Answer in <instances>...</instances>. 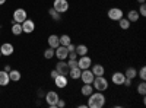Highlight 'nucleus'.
<instances>
[{"mask_svg": "<svg viewBox=\"0 0 146 108\" xmlns=\"http://www.w3.org/2000/svg\"><path fill=\"white\" fill-rule=\"evenodd\" d=\"M88 108H102L105 105V97L104 93L96 91V92H92L89 97H88Z\"/></svg>", "mask_w": 146, "mask_h": 108, "instance_id": "nucleus-1", "label": "nucleus"}, {"mask_svg": "<svg viewBox=\"0 0 146 108\" xmlns=\"http://www.w3.org/2000/svg\"><path fill=\"white\" fill-rule=\"evenodd\" d=\"M92 86H94L95 91L104 92V91L108 89V80L104 76H95L94 80H92Z\"/></svg>", "mask_w": 146, "mask_h": 108, "instance_id": "nucleus-2", "label": "nucleus"}, {"mask_svg": "<svg viewBox=\"0 0 146 108\" xmlns=\"http://www.w3.org/2000/svg\"><path fill=\"white\" fill-rule=\"evenodd\" d=\"M58 99H60V97H58V93L56 91H50V92H47V95H45V102L48 104L50 108H56Z\"/></svg>", "mask_w": 146, "mask_h": 108, "instance_id": "nucleus-3", "label": "nucleus"}, {"mask_svg": "<svg viewBox=\"0 0 146 108\" xmlns=\"http://www.w3.org/2000/svg\"><path fill=\"white\" fill-rule=\"evenodd\" d=\"M107 16H108V19H111V21H120L121 18L124 16V13H123V10H121L120 7H111L108 10V13H107Z\"/></svg>", "mask_w": 146, "mask_h": 108, "instance_id": "nucleus-4", "label": "nucleus"}, {"mask_svg": "<svg viewBox=\"0 0 146 108\" xmlns=\"http://www.w3.org/2000/svg\"><path fill=\"white\" fill-rule=\"evenodd\" d=\"M53 9H56L58 13H64V12L69 10V2L67 0H54Z\"/></svg>", "mask_w": 146, "mask_h": 108, "instance_id": "nucleus-5", "label": "nucleus"}, {"mask_svg": "<svg viewBox=\"0 0 146 108\" xmlns=\"http://www.w3.org/2000/svg\"><path fill=\"white\" fill-rule=\"evenodd\" d=\"M91 63H92V60L88 54H85V56H80L79 60H78V66L79 69L85 70V69H91Z\"/></svg>", "mask_w": 146, "mask_h": 108, "instance_id": "nucleus-6", "label": "nucleus"}, {"mask_svg": "<svg viewBox=\"0 0 146 108\" xmlns=\"http://www.w3.org/2000/svg\"><path fill=\"white\" fill-rule=\"evenodd\" d=\"M27 18H28V13H27L25 9H21V7H19V9H16V10L13 12V21L18 22V23H22Z\"/></svg>", "mask_w": 146, "mask_h": 108, "instance_id": "nucleus-7", "label": "nucleus"}, {"mask_svg": "<svg viewBox=\"0 0 146 108\" xmlns=\"http://www.w3.org/2000/svg\"><path fill=\"white\" fill-rule=\"evenodd\" d=\"M67 54H69L67 47H64V45H58L57 48L54 50V56H56L58 60H66V58H67Z\"/></svg>", "mask_w": 146, "mask_h": 108, "instance_id": "nucleus-8", "label": "nucleus"}, {"mask_svg": "<svg viewBox=\"0 0 146 108\" xmlns=\"http://www.w3.org/2000/svg\"><path fill=\"white\" fill-rule=\"evenodd\" d=\"M22 31L25 32V34H31V32H34V29H35V23H34V21H31V19H25L22 23Z\"/></svg>", "mask_w": 146, "mask_h": 108, "instance_id": "nucleus-9", "label": "nucleus"}, {"mask_svg": "<svg viewBox=\"0 0 146 108\" xmlns=\"http://www.w3.org/2000/svg\"><path fill=\"white\" fill-rule=\"evenodd\" d=\"M56 70L58 72V75H69V64L64 60H58V63L56 64Z\"/></svg>", "mask_w": 146, "mask_h": 108, "instance_id": "nucleus-10", "label": "nucleus"}, {"mask_svg": "<svg viewBox=\"0 0 146 108\" xmlns=\"http://www.w3.org/2000/svg\"><path fill=\"white\" fill-rule=\"evenodd\" d=\"M13 51H15V48H13V45H12L10 42H5V44H2V47H0V53H2V56L9 57V56L13 54Z\"/></svg>", "mask_w": 146, "mask_h": 108, "instance_id": "nucleus-11", "label": "nucleus"}, {"mask_svg": "<svg viewBox=\"0 0 146 108\" xmlns=\"http://www.w3.org/2000/svg\"><path fill=\"white\" fill-rule=\"evenodd\" d=\"M54 83H56V86L60 88V89H63L67 86V76L66 75H57L54 78Z\"/></svg>", "mask_w": 146, "mask_h": 108, "instance_id": "nucleus-12", "label": "nucleus"}, {"mask_svg": "<svg viewBox=\"0 0 146 108\" xmlns=\"http://www.w3.org/2000/svg\"><path fill=\"white\" fill-rule=\"evenodd\" d=\"M94 73L89 70V69H85V70H82V73H80V79H82V82L83 83H92V80H94Z\"/></svg>", "mask_w": 146, "mask_h": 108, "instance_id": "nucleus-13", "label": "nucleus"}, {"mask_svg": "<svg viewBox=\"0 0 146 108\" xmlns=\"http://www.w3.org/2000/svg\"><path fill=\"white\" fill-rule=\"evenodd\" d=\"M124 79H126V76H124V73H121V72H115V73H113V76H111L113 83L114 85H118V86L123 85Z\"/></svg>", "mask_w": 146, "mask_h": 108, "instance_id": "nucleus-14", "label": "nucleus"}, {"mask_svg": "<svg viewBox=\"0 0 146 108\" xmlns=\"http://www.w3.org/2000/svg\"><path fill=\"white\" fill-rule=\"evenodd\" d=\"M60 45V40H58V35L56 34H51L50 37H48V47H51V48H57V47Z\"/></svg>", "mask_w": 146, "mask_h": 108, "instance_id": "nucleus-15", "label": "nucleus"}, {"mask_svg": "<svg viewBox=\"0 0 146 108\" xmlns=\"http://www.w3.org/2000/svg\"><path fill=\"white\" fill-rule=\"evenodd\" d=\"M94 92V86L92 83H83V86L80 88V93L83 97H89V95Z\"/></svg>", "mask_w": 146, "mask_h": 108, "instance_id": "nucleus-16", "label": "nucleus"}, {"mask_svg": "<svg viewBox=\"0 0 146 108\" xmlns=\"http://www.w3.org/2000/svg\"><path fill=\"white\" fill-rule=\"evenodd\" d=\"M9 82H10V79H9V72H6V70H0V86H6V85H9Z\"/></svg>", "mask_w": 146, "mask_h": 108, "instance_id": "nucleus-17", "label": "nucleus"}, {"mask_svg": "<svg viewBox=\"0 0 146 108\" xmlns=\"http://www.w3.org/2000/svg\"><path fill=\"white\" fill-rule=\"evenodd\" d=\"M91 72L94 73V76H104L105 69H104V66H102V64H94V66H92V69H91Z\"/></svg>", "mask_w": 146, "mask_h": 108, "instance_id": "nucleus-18", "label": "nucleus"}, {"mask_svg": "<svg viewBox=\"0 0 146 108\" xmlns=\"http://www.w3.org/2000/svg\"><path fill=\"white\" fill-rule=\"evenodd\" d=\"M80 73H82V69H79V67H73V69L69 70V76H70L73 80L80 79Z\"/></svg>", "mask_w": 146, "mask_h": 108, "instance_id": "nucleus-19", "label": "nucleus"}, {"mask_svg": "<svg viewBox=\"0 0 146 108\" xmlns=\"http://www.w3.org/2000/svg\"><path fill=\"white\" fill-rule=\"evenodd\" d=\"M9 79H10L12 82H19V80H21V72L16 70V69H10V72H9Z\"/></svg>", "mask_w": 146, "mask_h": 108, "instance_id": "nucleus-20", "label": "nucleus"}, {"mask_svg": "<svg viewBox=\"0 0 146 108\" xmlns=\"http://www.w3.org/2000/svg\"><path fill=\"white\" fill-rule=\"evenodd\" d=\"M130 22H137L139 21V18H140V15H139V12L137 10H129V13H127V16H126Z\"/></svg>", "mask_w": 146, "mask_h": 108, "instance_id": "nucleus-21", "label": "nucleus"}, {"mask_svg": "<svg viewBox=\"0 0 146 108\" xmlns=\"http://www.w3.org/2000/svg\"><path fill=\"white\" fill-rule=\"evenodd\" d=\"M75 51H76V54H78L79 57H80V56H85V54H88V47L85 45V44H79V45H76Z\"/></svg>", "mask_w": 146, "mask_h": 108, "instance_id": "nucleus-22", "label": "nucleus"}, {"mask_svg": "<svg viewBox=\"0 0 146 108\" xmlns=\"http://www.w3.org/2000/svg\"><path fill=\"white\" fill-rule=\"evenodd\" d=\"M124 76L133 80V79H135V78L137 76V70H136L135 67H127V69H126V73H124Z\"/></svg>", "mask_w": 146, "mask_h": 108, "instance_id": "nucleus-23", "label": "nucleus"}, {"mask_svg": "<svg viewBox=\"0 0 146 108\" xmlns=\"http://www.w3.org/2000/svg\"><path fill=\"white\" fill-rule=\"evenodd\" d=\"M130 23H131V22H130L127 18H124V16L118 21V25H120V28H121V29H124V31H127V29L130 28Z\"/></svg>", "mask_w": 146, "mask_h": 108, "instance_id": "nucleus-24", "label": "nucleus"}, {"mask_svg": "<svg viewBox=\"0 0 146 108\" xmlns=\"http://www.w3.org/2000/svg\"><path fill=\"white\" fill-rule=\"evenodd\" d=\"M23 31H22V25L21 23H18V22H15V23H12V34L13 35H21Z\"/></svg>", "mask_w": 146, "mask_h": 108, "instance_id": "nucleus-25", "label": "nucleus"}, {"mask_svg": "<svg viewBox=\"0 0 146 108\" xmlns=\"http://www.w3.org/2000/svg\"><path fill=\"white\" fill-rule=\"evenodd\" d=\"M58 40H60V45H64V47H67V45L72 42V38L69 37L67 34L62 35V37H58Z\"/></svg>", "mask_w": 146, "mask_h": 108, "instance_id": "nucleus-26", "label": "nucleus"}, {"mask_svg": "<svg viewBox=\"0 0 146 108\" xmlns=\"http://www.w3.org/2000/svg\"><path fill=\"white\" fill-rule=\"evenodd\" d=\"M48 15H50L51 19H54V21H60V19H62V13H58V12L56 9H53V7L48 10Z\"/></svg>", "mask_w": 146, "mask_h": 108, "instance_id": "nucleus-27", "label": "nucleus"}, {"mask_svg": "<svg viewBox=\"0 0 146 108\" xmlns=\"http://www.w3.org/2000/svg\"><path fill=\"white\" fill-rule=\"evenodd\" d=\"M137 93L142 95V97H145V93H146V83H145V80H142L137 85Z\"/></svg>", "mask_w": 146, "mask_h": 108, "instance_id": "nucleus-28", "label": "nucleus"}, {"mask_svg": "<svg viewBox=\"0 0 146 108\" xmlns=\"http://www.w3.org/2000/svg\"><path fill=\"white\" fill-rule=\"evenodd\" d=\"M54 57V48H51V47H48L47 50H44V58L47 60H51Z\"/></svg>", "mask_w": 146, "mask_h": 108, "instance_id": "nucleus-29", "label": "nucleus"}, {"mask_svg": "<svg viewBox=\"0 0 146 108\" xmlns=\"http://www.w3.org/2000/svg\"><path fill=\"white\" fill-rule=\"evenodd\" d=\"M142 80H146V67L145 66H142L140 67V70H139V75H137Z\"/></svg>", "mask_w": 146, "mask_h": 108, "instance_id": "nucleus-30", "label": "nucleus"}, {"mask_svg": "<svg viewBox=\"0 0 146 108\" xmlns=\"http://www.w3.org/2000/svg\"><path fill=\"white\" fill-rule=\"evenodd\" d=\"M137 12H139V15H140V16H146V5H145V3H142Z\"/></svg>", "mask_w": 146, "mask_h": 108, "instance_id": "nucleus-31", "label": "nucleus"}, {"mask_svg": "<svg viewBox=\"0 0 146 108\" xmlns=\"http://www.w3.org/2000/svg\"><path fill=\"white\" fill-rule=\"evenodd\" d=\"M67 64H69V69H73V67H79V66H78V60H69V62H67Z\"/></svg>", "mask_w": 146, "mask_h": 108, "instance_id": "nucleus-32", "label": "nucleus"}, {"mask_svg": "<svg viewBox=\"0 0 146 108\" xmlns=\"http://www.w3.org/2000/svg\"><path fill=\"white\" fill-rule=\"evenodd\" d=\"M67 57H69V60H78V54H76V51H70V53L67 54Z\"/></svg>", "mask_w": 146, "mask_h": 108, "instance_id": "nucleus-33", "label": "nucleus"}, {"mask_svg": "<svg viewBox=\"0 0 146 108\" xmlns=\"http://www.w3.org/2000/svg\"><path fill=\"white\" fill-rule=\"evenodd\" d=\"M64 107H66V102H64L63 99H58V102H57L56 108H64Z\"/></svg>", "mask_w": 146, "mask_h": 108, "instance_id": "nucleus-34", "label": "nucleus"}, {"mask_svg": "<svg viewBox=\"0 0 146 108\" xmlns=\"http://www.w3.org/2000/svg\"><path fill=\"white\" fill-rule=\"evenodd\" d=\"M123 85H126V88H129V86H131V79H129V78H126V79H124V82H123Z\"/></svg>", "mask_w": 146, "mask_h": 108, "instance_id": "nucleus-35", "label": "nucleus"}, {"mask_svg": "<svg viewBox=\"0 0 146 108\" xmlns=\"http://www.w3.org/2000/svg\"><path fill=\"white\" fill-rule=\"evenodd\" d=\"M75 48H76V45H75V44H72V42L67 45V51H69V53H70V51H75Z\"/></svg>", "mask_w": 146, "mask_h": 108, "instance_id": "nucleus-36", "label": "nucleus"}, {"mask_svg": "<svg viewBox=\"0 0 146 108\" xmlns=\"http://www.w3.org/2000/svg\"><path fill=\"white\" fill-rule=\"evenodd\" d=\"M57 75H58V72H57L56 69H54V70H51V78H53V79H54V78H56Z\"/></svg>", "mask_w": 146, "mask_h": 108, "instance_id": "nucleus-37", "label": "nucleus"}, {"mask_svg": "<svg viewBox=\"0 0 146 108\" xmlns=\"http://www.w3.org/2000/svg\"><path fill=\"white\" fill-rule=\"evenodd\" d=\"M3 70H6V72H10V66H9V64H6V66L3 67Z\"/></svg>", "mask_w": 146, "mask_h": 108, "instance_id": "nucleus-38", "label": "nucleus"}, {"mask_svg": "<svg viewBox=\"0 0 146 108\" xmlns=\"http://www.w3.org/2000/svg\"><path fill=\"white\" fill-rule=\"evenodd\" d=\"M6 3V0H0V6H2V5H5Z\"/></svg>", "mask_w": 146, "mask_h": 108, "instance_id": "nucleus-39", "label": "nucleus"}, {"mask_svg": "<svg viewBox=\"0 0 146 108\" xmlns=\"http://www.w3.org/2000/svg\"><path fill=\"white\" fill-rule=\"evenodd\" d=\"M137 2H139V3L142 5V3H145V0H137Z\"/></svg>", "mask_w": 146, "mask_h": 108, "instance_id": "nucleus-40", "label": "nucleus"}, {"mask_svg": "<svg viewBox=\"0 0 146 108\" xmlns=\"http://www.w3.org/2000/svg\"><path fill=\"white\" fill-rule=\"evenodd\" d=\"M0 57H2V53H0Z\"/></svg>", "mask_w": 146, "mask_h": 108, "instance_id": "nucleus-41", "label": "nucleus"}]
</instances>
